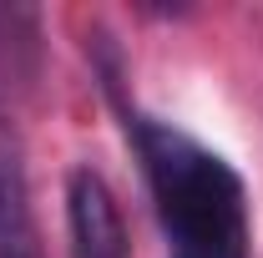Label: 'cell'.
Listing matches in <instances>:
<instances>
[{
  "label": "cell",
  "mask_w": 263,
  "mask_h": 258,
  "mask_svg": "<svg viewBox=\"0 0 263 258\" xmlns=\"http://www.w3.org/2000/svg\"><path fill=\"white\" fill-rule=\"evenodd\" d=\"M167 258H248V193L228 157L157 117H132Z\"/></svg>",
  "instance_id": "obj_1"
},
{
  "label": "cell",
  "mask_w": 263,
  "mask_h": 258,
  "mask_svg": "<svg viewBox=\"0 0 263 258\" xmlns=\"http://www.w3.org/2000/svg\"><path fill=\"white\" fill-rule=\"evenodd\" d=\"M0 258H41L35 253V223L26 202L21 162L0 152Z\"/></svg>",
  "instance_id": "obj_3"
},
{
  "label": "cell",
  "mask_w": 263,
  "mask_h": 258,
  "mask_svg": "<svg viewBox=\"0 0 263 258\" xmlns=\"http://www.w3.org/2000/svg\"><path fill=\"white\" fill-rule=\"evenodd\" d=\"M66 228L71 258H127V228L117 213V197L97 167H76L66 182Z\"/></svg>",
  "instance_id": "obj_2"
}]
</instances>
